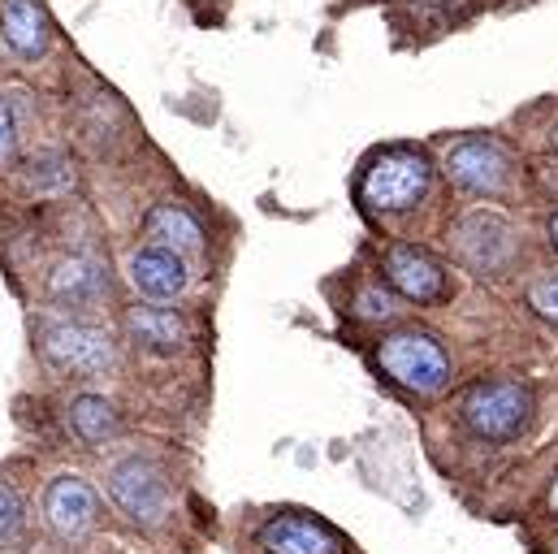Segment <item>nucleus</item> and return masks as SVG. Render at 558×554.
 Returning <instances> with one entry per match:
<instances>
[{
  "instance_id": "obj_19",
  "label": "nucleus",
  "mask_w": 558,
  "mask_h": 554,
  "mask_svg": "<svg viewBox=\"0 0 558 554\" xmlns=\"http://www.w3.org/2000/svg\"><path fill=\"white\" fill-rule=\"evenodd\" d=\"M529 303L537 308V316H546L550 325H558V277H546L529 290Z\"/></svg>"
},
{
  "instance_id": "obj_7",
  "label": "nucleus",
  "mask_w": 558,
  "mask_h": 554,
  "mask_svg": "<svg viewBox=\"0 0 558 554\" xmlns=\"http://www.w3.org/2000/svg\"><path fill=\"white\" fill-rule=\"evenodd\" d=\"M446 173L468 195H502L511 186V156L498 138L468 135L446 147Z\"/></svg>"
},
{
  "instance_id": "obj_10",
  "label": "nucleus",
  "mask_w": 558,
  "mask_h": 554,
  "mask_svg": "<svg viewBox=\"0 0 558 554\" xmlns=\"http://www.w3.org/2000/svg\"><path fill=\"white\" fill-rule=\"evenodd\" d=\"M44 520H48V529H52L57 538L74 542V538H83V533L96 529V520H100V498H96V490H92L83 477H57V481H48V490H44Z\"/></svg>"
},
{
  "instance_id": "obj_17",
  "label": "nucleus",
  "mask_w": 558,
  "mask_h": 554,
  "mask_svg": "<svg viewBox=\"0 0 558 554\" xmlns=\"http://www.w3.org/2000/svg\"><path fill=\"white\" fill-rule=\"evenodd\" d=\"M26 186L31 191H44V195H61L74 186V160L61 156V152H44L26 165Z\"/></svg>"
},
{
  "instance_id": "obj_9",
  "label": "nucleus",
  "mask_w": 558,
  "mask_h": 554,
  "mask_svg": "<svg viewBox=\"0 0 558 554\" xmlns=\"http://www.w3.org/2000/svg\"><path fill=\"white\" fill-rule=\"evenodd\" d=\"M256 546L265 554H342V538L316 516L281 511L256 529Z\"/></svg>"
},
{
  "instance_id": "obj_23",
  "label": "nucleus",
  "mask_w": 558,
  "mask_h": 554,
  "mask_svg": "<svg viewBox=\"0 0 558 554\" xmlns=\"http://www.w3.org/2000/svg\"><path fill=\"white\" fill-rule=\"evenodd\" d=\"M546 230H550V248L558 252V213L550 217V226H546Z\"/></svg>"
},
{
  "instance_id": "obj_5",
  "label": "nucleus",
  "mask_w": 558,
  "mask_h": 554,
  "mask_svg": "<svg viewBox=\"0 0 558 554\" xmlns=\"http://www.w3.org/2000/svg\"><path fill=\"white\" fill-rule=\"evenodd\" d=\"M39 351L57 373H70V377H96V373L113 369V360H118L113 338L83 321H44Z\"/></svg>"
},
{
  "instance_id": "obj_15",
  "label": "nucleus",
  "mask_w": 558,
  "mask_h": 554,
  "mask_svg": "<svg viewBox=\"0 0 558 554\" xmlns=\"http://www.w3.org/2000/svg\"><path fill=\"white\" fill-rule=\"evenodd\" d=\"M126 325H131L135 342H143L156 356H173L186 342V321L173 308H135L126 316Z\"/></svg>"
},
{
  "instance_id": "obj_24",
  "label": "nucleus",
  "mask_w": 558,
  "mask_h": 554,
  "mask_svg": "<svg viewBox=\"0 0 558 554\" xmlns=\"http://www.w3.org/2000/svg\"><path fill=\"white\" fill-rule=\"evenodd\" d=\"M550 511L558 516V477H555V485H550Z\"/></svg>"
},
{
  "instance_id": "obj_26",
  "label": "nucleus",
  "mask_w": 558,
  "mask_h": 554,
  "mask_svg": "<svg viewBox=\"0 0 558 554\" xmlns=\"http://www.w3.org/2000/svg\"><path fill=\"white\" fill-rule=\"evenodd\" d=\"M555 147H558V127H555Z\"/></svg>"
},
{
  "instance_id": "obj_25",
  "label": "nucleus",
  "mask_w": 558,
  "mask_h": 554,
  "mask_svg": "<svg viewBox=\"0 0 558 554\" xmlns=\"http://www.w3.org/2000/svg\"><path fill=\"white\" fill-rule=\"evenodd\" d=\"M550 551H555V554H558V538H555V546H550Z\"/></svg>"
},
{
  "instance_id": "obj_14",
  "label": "nucleus",
  "mask_w": 558,
  "mask_h": 554,
  "mask_svg": "<svg viewBox=\"0 0 558 554\" xmlns=\"http://www.w3.org/2000/svg\"><path fill=\"white\" fill-rule=\"evenodd\" d=\"M143 230H147L151 243H160V248H169V252H178V256H195V252L204 248V230H199V221H195L182 204H156V208L147 213Z\"/></svg>"
},
{
  "instance_id": "obj_3",
  "label": "nucleus",
  "mask_w": 558,
  "mask_h": 554,
  "mask_svg": "<svg viewBox=\"0 0 558 554\" xmlns=\"http://www.w3.org/2000/svg\"><path fill=\"white\" fill-rule=\"evenodd\" d=\"M428 182H433V165H428L424 152L390 147L368 165V173L360 182V195L377 213H408L428 195Z\"/></svg>"
},
{
  "instance_id": "obj_8",
  "label": "nucleus",
  "mask_w": 558,
  "mask_h": 554,
  "mask_svg": "<svg viewBox=\"0 0 558 554\" xmlns=\"http://www.w3.org/2000/svg\"><path fill=\"white\" fill-rule=\"evenodd\" d=\"M386 281L395 286V294H403L412 303H446L450 299V277L441 269V261H433L428 252H420L412 243H395L386 252Z\"/></svg>"
},
{
  "instance_id": "obj_13",
  "label": "nucleus",
  "mask_w": 558,
  "mask_h": 554,
  "mask_svg": "<svg viewBox=\"0 0 558 554\" xmlns=\"http://www.w3.org/2000/svg\"><path fill=\"white\" fill-rule=\"evenodd\" d=\"M0 39L17 57H39L52 44V17L39 0H0Z\"/></svg>"
},
{
  "instance_id": "obj_21",
  "label": "nucleus",
  "mask_w": 558,
  "mask_h": 554,
  "mask_svg": "<svg viewBox=\"0 0 558 554\" xmlns=\"http://www.w3.org/2000/svg\"><path fill=\"white\" fill-rule=\"evenodd\" d=\"M13 152H17V122H13L9 100L0 96V165H9V160H13Z\"/></svg>"
},
{
  "instance_id": "obj_16",
  "label": "nucleus",
  "mask_w": 558,
  "mask_h": 554,
  "mask_svg": "<svg viewBox=\"0 0 558 554\" xmlns=\"http://www.w3.org/2000/svg\"><path fill=\"white\" fill-rule=\"evenodd\" d=\"M70 424H74V433L87 442V446H105L113 433H118V408L105 399V395H78L74 404H70Z\"/></svg>"
},
{
  "instance_id": "obj_1",
  "label": "nucleus",
  "mask_w": 558,
  "mask_h": 554,
  "mask_svg": "<svg viewBox=\"0 0 558 554\" xmlns=\"http://www.w3.org/2000/svg\"><path fill=\"white\" fill-rule=\"evenodd\" d=\"M533 390L520 386V382H507V377H494V382H476L468 395H463V424L472 437L481 442H520L529 429H533Z\"/></svg>"
},
{
  "instance_id": "obj_12",
  "label": "nucleus",
  "mask_w": 558,
  "mask_h": 554,
  "mask_svg": "<svg viewBox=\"0 0 558 554\" xmlns=\"http://www.w3.org/2000/svg\"><path fill=\"white\" fill-rule=\"evenodd\" d=\"M131 281L147 299H178L186 290V281H191L186 256H178V252H169L160 243H147L131 256Z\"/></svg>"
},
{
  "instance_id": "obj_2",
  "label": "nucleus",
  "mask_w": 558,
  "mask_h": 554,
  "mask_svg": "<svg viewBox=\"0 0 558 554\" xmlns=\"http://www.w3.org/2000/svg\"><path fill=\"white\" fill-rule=\"evenodd\" d=\"M377 364L395 386H403L412 395H437L450 382V356L424 329H399V334L381 338Z\"/></svg>"
},
{
  "instance_id": "obj_20",
  "label": "nucleus",
  "mask_w": 558,
  "mask_h": 554,
  "mask_svg": "<svg viewBox=\"0 0 558 554\" xmlns=\"http://www.w3.org/2000/svg\"><path fill=\"white\" fill-rule=\"evenodd\" d=\"M17 520H22V498H17V490H13V485H4V481H0V542L17 529Z\"/></svg>"
},
{
  "instance_id": "obj_11",
  "label": "nucleus",
  "mask_w": 558,
  "mask_h": 554,
  "mask_svg": "<svg viewBox=\"0 0 558 554\" xmlns=\"http://www.w3.org/2000/svg\"><path fill=\"white\" fill-rule=\"evenodd\" d=\"M48 299L70 312H92L109 299V269L92 256H70L48 274Z\"/></svg>"
},
{
  "instance_id": "obj_18",
  "label": "nucleus",
  "mask_w": 558,
  "mask_h": 554,
  "mask_svg": "<svg viewBox=\"0 0 558 554\" xmlns=\"http://www.w3.org/2000/svg\"><path fill=\"white\" fill-rule=\"evenodd\" d=\"M355 312L364 321H386V316H395V294L381 290V286H364L360 299H355Z\"/></svg>"
},
{
  "instance_id": "obj_4",
  "label": "nucleus",
  "mask_w": 558,
  "mask_h": 554,
  "mask_svg": "<svg viewBox=\"0 0 558 554\" xmlns=\"http://www.w3.org/2000/svg\"><path fill=\"white\" fill-rule=\"evenodd\" d=\"M450 239H454V256L481 277H502L520 256V230L507 217L485 213V208L459 217Z\"/></svg>"
},
{
  "instance_id": "obj_22",
  "label": "nucleus",
  "mask_w": 558,
  "mask_h": 554,
  "mask_svg": "<svg viewBox=\"0 0 558 554\" xmlns=\"http://www.w3.org/2000/svg\"><path fill=\"white\" fill-rule=\"evenodd\" d=\"M537 178H542V186H546V191H558V156L555 160H542Z\"/></svg>"
},
{
  "instance_id": "obj_6",
  "label": "nucleus",
  "mask_w": 558,
  "mask_h": 554,
  "mask_svg": "<svg viewBox=\"0 0 558 554\" xmlns=\"http://www.w3.org/2000/svg\"><path fill=\"white\" fill-rule=\"evenodd\" d=\"M109 498L126 520L143 529H156L169 516V481L156 459L147 455H126L109 468Z\"/></svg>"
}]
</instances>
